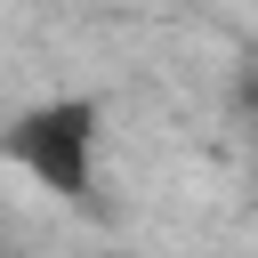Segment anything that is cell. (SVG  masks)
I'll return each mask as SVG.
<instances>
[{
  "instance_id": "6da1fadb",
  "label": "cell",
  "mask_w": 258,
  "mask_h": 258,
  "mask_svg": "<svg viewBox=\"0 0 258 258\" xmlns=\"http://www.w3.org/2000/svg\"><path fill=\"white\" fill-rule=\"evenodd\" d=\"M8 161L32 169L48 194L89 202V194H97V105H89V97H56V105L24 113V121L8 129Z\"/></svg>"
},
{
  "instance_id": "7a4b0ae2",
  "label": "cell",
  "mask_w": 258,
  "mask_h": 258,
  "mask_svg": "<svg viewBox=\"0 0 258 258\" xmlns=\"http://www.w3.org/2000/svg\"><path fill=\"white\" fill-rule=\"evenodd\" d=\"M250 105H258V73H250Z\"/></svg>"
}]
</instances>
